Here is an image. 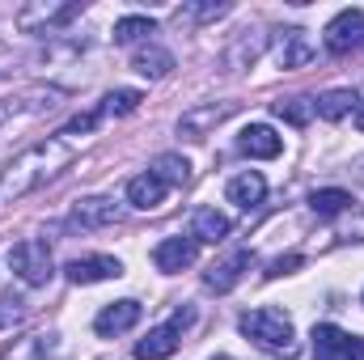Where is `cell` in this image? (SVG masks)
I'll return each instance as SVG.
<instances>
[{
    "mask_svg": "<svg viewBox=\"0 0 364 360\" xmlns=\"http://www.w3.org/2000/svg\"><path fill=\"white\" fill-rule=\"evenodd\" d=\"M153 174L166 182V186H186V182H191V162L178 157V153H161V157L153 162Z\"/></svg>",
    "mask_w": 364,
    "mask_h": 360,
    "instance_id": "22",
    "label": "cell"
},
{
    "mask_svg": "<svg viewBox=\"0 0 364 360\" xmlns=\"http://www.w3.org/2000/svg\"><path fill=\"white\" fill-rule=\"evenodd\" d=\"M314 360H364V335H348L335 322L314 327Z\"/></svg>",
    "mask_w": 364,
    "mask_h": 360,
    "instance_id": "4",
    "label": "cell"
},
{
    "mask_svg": "<svg viewBox=\"0 0 364 360\" xmlns=\"http://www.w3.org/2000/svg\"><path fill=\"white\" fill-rule=\"evenodd\" d=\"M314 55H318V47L309 43V34H305V30H284V38H279V47H275V60H279V68H284V73L305 68Z\"/></svg>",
    "mask_w": 364,
    "mask_h": 360,
    "instance_id": "11",
    "label": "cell"
},
{
    "mask_svg": "<svg viewBox=\"0 0 364 360\" xmlns=\"http://www.w3.org/2000/svg\"><path fill=\"white\" fill-rule=\"evenodd\" d=\"M140 314H144V305L140 301H110L97 318H93V331L97 335H123V331H132L136 322H140Z\"/></svg>",
    "mask_w": 364,
    "mask_h": 360,
    "instance_id": "8",
    "label": "cell"
},
{
    "mask_svg": "<svg viewBox=\"0 0 364 360\" xmlns=\"http://www.w3.org/2000/svg\"><path fill=\"white\" fill-rule=\"evenodd\" d=\"M191 238L195 242H225L229 238V216L225 212H216V208H199L195 212V221H191Z\"/></svg>",
    "mask_w": 364,
    "mask_h": 360,
    "instance_id": "19",
    "label": "cell"
},
{
    "mask_svg": "<svg viewBox=\"0 0 364 360\" xmlns=\"http://www.w3.org/2000/svg\"><path fill=\"white\" fill-rule=\"evenodd\" d=\"M195 255H199V242L195 238H166L153 250V263H157V271H182V268L195 263Z\"/></svg>",
    "mask_w": 364,
    "mask_h": 360,
    "instance_id": "12",
    "label": "cell"
},
{
    "mask_svg": "<svg viewBox=\"0 0 364 360\" xmlns=\"http://www.w3.org/2000/svg\"><path fill=\"white\" fill-rule=\"evenodd\" d=\"M64 275L73 280V284H97V280H114V275H123V263L114 259V255H85V259H73Z\"/></svg>",
    "mask_w": 364,
    "mask_h": 360,
    "instance_id": "9",
    "label": "cell"
},
{
    "mask_svg": "<svg viewBox=\"0 0 364 360\" xmlns=\"http://www.w3.org/2000/svg\"><path fill=\"white\" fill-rule=\"evenodd\" d=\"M132 68H136L140 77H149V81H161V77H170V68H174V55H170L166 47H144V51H136Z\"/></svg>",
    "mask_w": 364,
    "mask_h": 360,
    "instance_id": "20",
    "label": "cell"
},
{
    "mask_svg": "<svg viewBox=\"0 0 364 360\" xmlns=\"http://www.w3.org/2000/svg\"><path fill=\"white\" fill-rule=\"evenodd\" d=\"M73 166V144L68 140H43V144H34V149H26L9 170H4V179H0V199H26L30 191H38V186H47V182L55 179L60 170H68Z\"/></svg>",
    "mask_w": 364,
    "mask_h": 360,
    "instance_id": "1",
    "label": "cell"
},
{
    "mask_svg": "<svg viewBox=\"0 0 364 360\" xmlns=\"http://www.w3.org/2000/svg\"><path fill=\"white\" fill-rule=\"evenodd\" d=\"M149 34H157L153 17H123V21H114V43H140Z\"/></svg>",
    "mask_w": 364,
    "mask_h": 360,
    "instance_id": "24",
    "label": "cell"
},
{
    "mask_svg": "<svg viewBox=\"0 0 364 360\" xmlns=\"http://www.w3.org/2000/svg\"><path fill=\"white\" fill-rule=\"evenodd\" d=\"M233 110H237V102H220V106H216V102H212V106H191V110L178 119V132L186 136V140H203V136H208L212 127H220Z\"/></svg>",
    "mask_w": 364,
    "mask_h": 360,
    "instance_id": "7",
    "label": "cell"
},
{
    "mask_svg": "<svg viewBox=\"0 0 364 360\" xmlns=\"http://www.w3.org/2000/svg\"><path fill=\"white\" fill-rule=\"evenodd\" d=\"M225 195H229V203H237V208H255V203H263V195H267V179L259 174V170H246V174H237V179L225 186Z\"/></svg>",
    "mask_w": 364,
    "mask_h": 360,
    "instance_id": "14",
    "label": "cell"
},
{
    "mask_svg": "<svg viewBox=\"0 0 364 360\" xmlns=\"http://www.w3.org/2000/svg\"><path fill=\"white\" fill-rule=\"evenodd\" d=\"M237 327H242V335H246L250 344H259L263 352L296 356V327H292V318H288L284 309H275V305H259V309L242 314Z\"/></svg>",
    "mask_w": 364,
    "mask_h": 360,
    "instance_id": "2",
    "label": "cell"
},
{
    "mask_svg": "<svg viewBox=\"0 0 364 360\" xmlns=\"http://www.w3.org/2000/svg\"><path fill=\"white\" fill-rule=\"evenodd\" d=\"M356 106H360L356 90H331V93H322V97H314V110H318V119H326V123H339V119L356 115Z\"/></svg>",
    "mask_w": 364,
    "mask_h": 360,
    "instance_id": "18",
    "label": "cell"
},
{
    "mask_svg": "<svg viewBox=\"0 0 364 360\" xmlns=\"http://www.w3.org/2000/svg\"><path fill=\"white\" fill-rule=\"evenodd\" d=\"M140 102H144V93H140V90H114V93H106V97H102L97 115H102V119H123V115L140 110Z\"/></svg>",
    "mask_w": 364,
    "mask_h": 360,
    "instance_id": "21",
    "label": "cell"
},
{
    "mask_svg": "<svg viewBox=\"0 0 364 360\" xmlns=\"http://www.w3.org/2000/svg\"><path fill=\"white\" fill-rule=\"evenodd\" d=\"M364 47V13L360 9H343L331 17L326 26V51L331 55H352Z\"/></svg>",
    "mask_w": 364,
    "mask_h": 360,
    "instance_id": "6",
    "label": "cell"
},
{
    "mask_svg": "<svg viewBox=\"0 0 364 360\" xmlns=\"http://www.w3.org/2000/svg\"><path fill=\"white\" fill-rule=\"evenodd\" d=\"M263 55V34H246V38H237V47L229 51V68H246V64H255Z\"/></svg>",
    "mask_w": 364,
    "mask_h": 360,
    "instance_id": "25",
    "label": "cell"
},
{
    "mask_svg": "<svg viewBox=\"0 0 364 360\" xmlns=\"http://www.w3.org/2000/svg\"><path fill=\"white\" fill-rule=\"evenodd\" d=\"M166 195H170V186L157 179L153 170L149 174H136V179L127 182V203H136V208H161Z\"/></svg>",
    "mask_w": 364,
    "mask_h": 360,
    "instance_id": "16",
    "label": "cell"
},
{
    "mask_svg": "<svg viewBox=\"0 0 364 360\" xmlns=\"http://www.w3.org/2000/svg\"><path fill=\"white\" fill-rule=\"evenodd\" d=\"M212 360H229V356H212Z\"/></svg>",
    "mask_w": 364,
    "mask_h": 360,
    "instance_id": "32",
    "label": "cell"
},
{
    "mask_svg": "<svg viewBox=\"0 0 364 360\" xmlns=\"http://www.w3.org/2000/svg\"><path fill=\"white\" fill-rule=\"evenodd\" d=\"M97 123H102V115H97V110H90V115H77V119H68V127L60 132V140H73L77 132H93Z\"/></svg>",
    "mask_w": 364,
    "mask_h": 360,
    "instance_id": "27",
    "label": "cell"
},
{
    "mask_svg": "<svg viewBox=\"0 0 364 360\" xmlns=\"http://www.w3.org/2000/svg\"><path fill=\"white\" fill-rule=\"evenodd\" d=\"M250 263H255V255H250V250H237V255H229L225 263H216V268L208 271L203 280H208V288H212V292H229V288L246 275V268H250Z\"/></svg>",
    "mask_w": 364,
    "mask_h": 360,
    "instance_id": "15",
    "label": "cell"
},
{
    "mask_svg": "<svg viewBox=\"0 0 364 360\" xmlns=\"http://www.w3.org/2000/svg\"><path fill=\"white\" fill-rule=\"evenodd\" d=\"M225 13H229V4H199V9H182L178 21H182V17H195V21H212V17H225Z\"/></svg>",
    "mask_w": 364,
    "mask_h": 360,
    "instance_id": "28",
    "label": "cell"
},
{
    "mask_svg": "<svg viewBox=\"0 0 364 360\" xmlns=\"http://www.w3.org/2000/svg\"><path fill=\"white\" fill-rule=\"evenodd\" d=\"M17 318H21V301H0V327H9Z\"/></svg>",
    "mask_w": 364,
    "mask_h": 360,
    "instance_id": "29",
    "label": "cell"
},
{
    "mask_svg": "<svg viewBox=\"0 0 364 360\" xmlns=\"http://www.w3.org/2000/svg\"><path fill=\"white\" fill-rule=\"evenodd\" d=\"M9 268L17 271L26 284H47L55 268H51V250H47V242H17L13 250H9Z\"/></svg>",
    "mask_w": 364,
    "mask_h": 360,
    "instance_id": "5",
    "label": "cell"
},
{
    "mask_svg": "<svg viewBox=\"0 0 364 360\" xmlns=\"http://www.w3.org/2000/svg\"><path fill=\"white\" fill-rule=\"evenodd\" d=\"M237 153L259 157V162H272V157L284 153V140L275 136V127H267V123H250V127L237 136Z\"/></svg>",
    "mask_w": 364,
    "mask_h": 360,
    "instance_id": "10",
    "label": "cell"
},
{
    "mask_svg": "<svg viewBox=\"0 0 364 360\" xmlns=\"http://www.w3.org/2000/svg\"><path fill=\"white\" fill-rule=\"evenodd\" d=\"M13 110H17V102H13V97H0V127L13 119Z\"/></svg>",
    "mask_w": 364,
    "mask_h": 360,
    "instance_id": "30",
    "label": "cell"
},
{
    "mask_svg": "<svg viewBox=\"0 0 364 360\" xmlns=\"http://www.w3.org/2000/svg\"><path fill=\"white\" fill-rule=\"evenodd\" d=\"M356 127H360V132H364V102H360V106H356Z\"/></svg>",
    "mask_w": 364,
    "mask_h": 360,
    "instance_id": "31",
    "label": "cell"
},
{
    "mask_svg": "<svg viewBox=\"0 0 364 360\" xmlns=\"http://www.w3.org/2000/svg\"><path fill=\"white\" fill-rule=\"evenodd\" d=\"M275 115L292 127H305L318 110H314V97H284V102H275Z\"/></svg>",
    "mask_w": 364,
    "mask_h": 360,
    "instance_id": "23",
    "label": "cell"
},
{
    "mask_svg": "<svg viewBox=\"0 0 364 360\" xmlns=\"http://www.w3.org/2000/svg\"><path fill=\"white\" fill-rule=\"evenodd\" d=\"M195 322V309L191 305H182V309H174V318L170 322H161V327H153L140 344H136V360H166L178 352L182 344V331Z\"/></svg>",
    "mask_w": 364,
    "mask_h": 360,
    "instance_id": "3",
    "label": "cell"
},
{
    "mask_svg": "<svg viewBox=\"0 0 364 360\" xmlns=\"http://www.w3.org/2000/svg\"><path fill=\"white\" fill-rule=\"evenodd\" d=\"M296 268H305V255H296V250H292V255H279V259H272V263H267V275H272V280H279V275H292Z\"/></svg>",
    "mask_w": 364,
    "mask_h": 360,
    "instance_id": "26",
    "label": "cell"
},
{
    "mask_svg": "<svg viewBox=\"0 0 364 360\" xmlns=\"http://www.w3.org/2000/svg\"><path fill=\"white\" fill-rule=\"evenodd\" d=\"M309 208H314L322 221H335V216L352 212V208H356V199H352V191H343V186H322V191H314V195H309Z\"/></svg>",
    "mask_w": 364,
    "mask_h": 360,
    "instance_id": "17",
    "label": "cell"
},
{
    "mask_svg": "<svg viewBox=\"0 0 364 360\" xmlns=\"http://www.w3.org/2000/svg\"><path fill=\"white\" fill-rule=\"evenodd\" d=\"M123 216V208L114 203V199H81L77 208H73V225H81V229H102V225H114Z\"/></svg>",
    "mask_w": 364,
    "mask_h": 360,
    "instance_id": "13",
    "label": "cell"
}]
</instances>
